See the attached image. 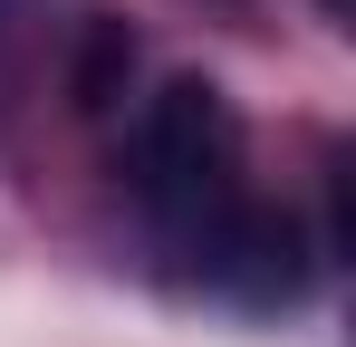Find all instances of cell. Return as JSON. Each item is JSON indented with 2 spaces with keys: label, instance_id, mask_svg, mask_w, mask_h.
I'll list each match as a JSON object with an SVG mask.
<instances>
[{
  "label": "cell",
  "instance_id": "6da1fadb",
  "mask_svg": "<svg viewBox=\"0 0 356 347\" xmlns=\"http://www.w3.org/2000/svg\"><path fill=\"white\" fill-rule=\"evenodd\" d=\"M125 183L154 213L164 251L193 241L212 213H232L241 203V116H232V97L212 77H164L145 97V116H135V135H125Z\"/></svg>",
  "mask_w": 356,
  "mask_h": 347
},
{
  "label": "cell",
  "instance_id": "7a4b0ae2",
  "mask_svg": "<svg viewBox=\"0 0 356 347\" xmlns=\"http://www.w3.org/2000/svg\"><path fill=\"white\" fill-rule=\"evenodd\" d=\"M174 261H183V280L202 299H222V309H289L308 289V231H298V213L241 193L232 213H212L193 241H174Z\"/></svg>",
  "mask_w": 356,
  "mask_h": 347
},
{
  "label": "cell",
  "instance_id": "3957f363",
  "mask_svg": "<svg viewBox=\"0 0 356 347\" xmlns=\"http://www.w3.org/2000/svg\"><path fill=\"white\" fill-rule=\"evenodd\" d=\"M125 77H135V39H125V20H97V29H87V58H77V107L87 116L116 107Z\"/></svg>",
  "mask_w": 356,
  "mask_h": 347
},
{
  "label": "cell",
  "instance_id": "277c9868",
  "mask_svg": "<svg viewBox=\"0 0 356 347\" xmlns=\"http://www.w3.org/2000/svg\"><path fill=\"white\" fill-rule=\"evenodd\" d=\"M318 10H327V20H347V0H318Z\"/></svg>",
  "mask_w": 356,
  "mask_h": 347
}]
</instances>
